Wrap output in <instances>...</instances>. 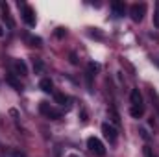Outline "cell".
Returning a JSON list of instances; mask_svg holds the SVG:
<instances>
[{"label": "cell", "instance_id": "1", "mask_svg": "<svg viewBox=\"0 0 159 157\" xmlns=\"http://www.w3.org/2000/svg\"><path fill=\"white\" fill-rule=\"evenodd\" d=\"M19 7L22 9V20H24L30 28H34V26H35V22H37L34 7H32V6H28V4H24V2H19Z\"/></svg>", "mask_w": 159, "mask_h": 157}, {"label": "cell", "instance_id": "2", "mask_svg": "<svg viewBox=\"0 0 159 157\" xmlns=\"http://www.w3.org/2000/svg\"><path fill=\"white\" fill-rule=\"evenodd\" d=\"M39 111H41V113H43L46 118H50V120H59V118L63 117V113H61L59 109L52 107L48 102H41V104H39Z\"/></svg>", "mask_w": 159, "mask_h": 157}, {"label": "cell", "instance_id": "3", "mask_svg": "<svg viewBox=\"0 0 159 157\" xmlns=\"http://www.w3.org/2000/svg\"><path fill=\"white\" fill-rule=\"evenodd\" d=\"M87 148L98 157L106 155V146H104V142H102L100 139H96V137H89V139H87Z\"/></svg>", "mask_w": 159, "mask_h": 157}, {"label": "cell", "instance_id": "4", "mask_svg": "<svg viewBox=\"0 0 159 157\" xmlns=\"http://www.w3.org/2000/svg\"><path fill=\"white\" fill-rule=\"evenodd\" d=\"M144 15H146V4H131V7H129V17H131V20L133 22H141L143 19H144Z\"/></svg>", "mask_w": 159, "mask_h": 157}, {"label": "cell", "instance_id": "5", "mask_svg": "<svg viewBox=\"0 0 159 157\" xmlns=\"http://www.w3.org/2000/svg\"><path fill=\"white\" fill-rule=\"evenodd\" d=\"M102 133H104V137H106L111 144H115L117 139H119V131H117V128H115L113 124H109V122H104V124H102Z\"/></svg>", "mask_w": 159, "mask_h": 157}, {"label": "cell", "instance_id": "6", "mask_svg": "<svg viewBox=\"0 0 159 157\" xmlns=\"http://www.w3.org/2000/svg\"><path fill=\"white\" fill-rule=\"evenodd\" d=\"M11 69L15 76H28V67L22 59H13L11 61Z\"/></svg>", "mask_w": 159, "mask_h": 157}, {"label": "cell", "instance_id": "7", "mask_svg": "<svg viewBox=\"0 0 159 157\" xmlns=\"http://www.w3.org/2000/svg\"><path fill=\"white\" fill-rule=\"evenodd\" d=\"M0 9H2V19L6 20L7 28H13V26H15V22H13L11 15H9V7H7V4H6V2H0Z\"/></svg>", "mask_w": 159, "mask_h": 157}, {"label": "cell", "instance_id": "8", "mask_svg": "<svg viewBox=\"0 0 159 157\" xmlns=\"http://www.w3.org/2000/svg\"><path fill=\"white\" fill-rule=\"evenodd\" d=\"M111 11L115 13V17H124V13H126V4L120 2V0L111 2Z\"/></svg>", "mask_w": 159, "mask_h": 157}, {"label": "cell", "instance_id": "9", "mask_svg": "<svg viewBox=\"0 0 159 157\" xmlns=\"http://www.w3.org/2000/svg\"><path fill=\"white\" fill-rule=\"evenodd\" d=\"M129 102H131V105H144V104H143V94H141L139 89H131V92H129Z\"/></svg>", "mask_w": 159, "mask_h": 157}, {"label": "cell", "instance_id": "10", "mask_svg": "<svg viewBox=\"0 0 159 157\" xmlns=\"http://www.w3.org/2000/svg\"><path fill=\"white\" fill-rule=\"evenodd\" d=\"M54 100H56V104H59V105H70V98L65 94V92H54Z\"/></svg>", "mask_w": 159, "mask_h": 157}, {"label": "cell", "instance_id": "11", "mask_svg": "<svg viewBox=\"0 0 159 157\" xmlns=\"http://www.w3.org/2000/svg\"><path fill=\"white\" fill-rule=\"evenodd\" d=\"M6 83H9L11 87H15L17 91H22V85H20V79L17 78L13 72L11 74H6Z\"/></svg>", "mask_w": 159, "mask_h": 157}, {"label": "cell", "instance_id": "12", "mask_svg": "<svg viewBox=\"0 0 159 157\" xmlns=\"http://www.w3.org/2000/svg\"><path fill=\"white\" fill-rule=\"evenodd\" d=\"M39 89L43 92H54V83L50 78H43L39 81Z\"/></svg>", "mask_w": 159, "mask_h": 157}, {"label": "cell", "instance_id": "13", "mask_svg": "<svg viewBox=\"0 0 159 157\" xmlns=\"http://www.w3.org/2000/svg\"><path fill=\"white\" fill-rule=\"evenodd\" d=\"M129 115H131L133 118H141L143 115H144V105H131Z\"/></svg>", "mask_w": 159, "mask_h": 157}, {"label": "cell", "instance_id": "14", "mask_svg": "<svg viewBox=\"0 0 159 157\" xmlns=\"http://www.w3.org/2000/svg\"><path fill=\"white\" fill-rule=\"evenodd\" d=\"M43 69H44V63L41 61L39 57H34V70L35 72H43Z\"/></svg>", "mask_w": 159, "mask_h": 157}, {"label": "cell", "instance_id": "15", "mask_svg": "<svg viewBox=\"0 0 159 157\" xmlns=\"http://www.w3.org/2000/svg\"><path fill=\"white\" fill-rule=\"evenodd\" d=\"M98 69H100V67H98L96 63H93V61H91V63L87 65V74H91V76H94V72H98Z\"/></svg>", "mask_w": 159, "mask_h": 157}, {"label": "cell", "instance_id": "16", "mask_svg": "<svg viewBox=\"0 0 159 157\" xmlns=\"http://www.w3.org/2000/svg\"><path fill=\"white\" fill-rule=\"evenodd\" d=\"M154 26L159 28V2H156V13H154Z\"/></svg>", "mask_w": 159, "mask_h": 157}, {"label": "cell", "instance_id": "17", "mask_svg": "<svg viewBox=\"0 0 159 157\" xmlns=\"http://www.w3.org/2000/svg\"><path fill=\"white\" fill-rule=\"evenodd\" d=\"M65 35H67V30H65V28H57V30H56V37H57V39H63Z\"/></svg>", "mask_w": 159, "mask_h": 157}, {"label": "cell", "instance_id": "18", "mask_svg": "<svg viewBox=\"0 0 159 157\" xmlns=\"http://www.w3.org/2000/svg\"><path fill=\"white\" fill-rule=\"evenodd\" d=\"M30 43H32V46H43L41 37H30Z\"/></svg>", "mask_w": 159, "mask_h": 157}, {"label": "cell", "instance_id": "19", "mask_svg": "<svg viewBox=\"0 0 159 157\" xmlns=\"http://www.w3.org/2000/svg\"><path fill=\"white\" fill-rule=\"evenodd\" d=\"M11 157H26V154L20 152V150H13V152H11Z\"/></svg>", "mask_w": 159, "mask_h": 157}, {"label": "cell", "instance_id": "20", "mask_svg": "<svg viewBox=\"0 0 159 157\" xmlns=\"http://www.w3.org/2000/svg\"><path fill=\"white\" fill-rule=\"evenodd\" d=\"M111 117H113V122H115V124H119V122H120V118H119V115H117V111H115V109H111Z\"/></svg>", "mask_w": 159, "mask_h": 157}, {"label": "cell", "instance_id": "21", "mask_svg": "<svg viewBox=\"0 0 159 157\" xmlns=\"http://www.w3.org/2000/svg\"><path fill=\"white\" fill-rule=\"evenodd\" d=\"M144 155H146V157H154V155H152V150H150V146H144Z\"/></svg>", "mask_w": 159, "mask_h": 157}, {"label": "cell", "instance_id": "22", "mask_svg": "<svg viewBox=\"0 0 159 157\" xmlns=\"http://www.w3.org/2000/svg\"><path fill=\"white\" fill-rule=\"evenodd\" d=\"M139 133H141V137H143L144 141H148V139H150V137H148V133H146V129H141Z\"/></svg>", "mask_w": 159, "mask_h": 157}, {"label": "cell", "instance_id": "23", "mask_svg": "<svg viewBox=\"0 0 159 157\" xmlns=\"http://www.w3.org/2000/svg\"><path fill=\"white\" fill-rule=\"evenodd\" d=\"M91 35H93V37H98V39H102V34H100V32H91Z\"/></svg>", "mask_w": 159, "mask_h": 157}, {"label": "cell", "instance_id": "24", "mask_svg": "<svg viewBox=\"0 0 159 157\" xmlns=\"http://www.w3.org/2000/svg\"><path fill=\"white\" fill-rule=\"evenodd\" d=\"M70 63H78V59H76V56H74V54H70Z\"/></svg>", "mask_w": 159, "mask_h": 157}, {"label": "cell", "instance_id": "25", "mask_svg": "<svg viewBox=\"0 0 159 157\" xmlns=\"http://www.w3.org/2000/svg\"><path fill=\"white\" fill-rule=\"evenodd\" d=\"M2 35H4V30H2V26H0V37H2Z\"/></svg>", "mask_w": 159, "mask_h": 157}, {"label": "cell", "instance_id": "26", "mask_svg": "<svg viewBox=\"0 0 159 157\" xmlns=\"http://www.w3.org/2000/svg\"><path fill=\"white\" fill-rule=\"evenodd\" d=\"M70 157H74V155H70Z\"/></svg>", "mask_w": 159, "mask_h": 157}, {"label": "cell", "instance_id": "27", "mask_svg": "<svg viewBox=\"0 0 159 157\" xmlns=\"http://www.w3.org/2000/svg\"><path fill=\"white\" fill-rule=\"evenodd\" d=\"M154 157H156V155H154Z\"/></svg>", "mask_w": 159, "mask_h": 157}]
</instances>
